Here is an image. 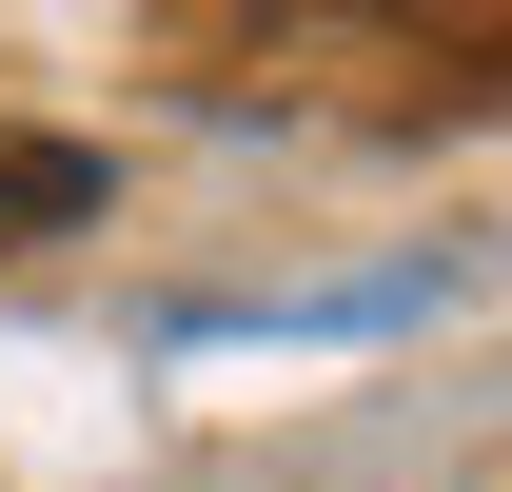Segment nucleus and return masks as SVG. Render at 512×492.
<instances>
[{
    "instance_id": "1",
    "label": "nucleus",
    "mask_w": 512,
    "mask_h": 492,
    "mask_svg": "<svg viewBox=\"0 0 512 492\" xmlns=\"http://www.w3.org/2000/svg\"><path fill=\"white\" fill-rule=\"evenodd\" d=\"M60 217H99V158L79 138H0V237H60Z\"/></svg>"
}]
</instances>
